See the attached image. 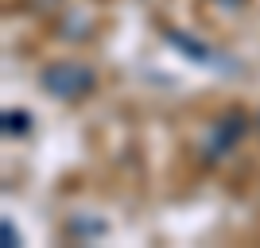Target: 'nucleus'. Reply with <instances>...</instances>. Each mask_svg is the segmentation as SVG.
I'll list each match as a JSON object with an SVG mask.
<instances>
[{
    "instance_id": "obj_4",
    "label": "nucleus",
    "mask_w": 260,
    "mask_h": 248,
    "mask_svg": "<svg viewBox=\"0 0 260 248\" xmlns=\"http://www.w3.org/2000/svg\"><path fill=\"white\" fill-rule=\"evenodd\" d=\"M27 120H31L27 113H12L8 109V113H4V132H8V136L12 132H27Z\"/></svg>"
},
{
    "instance_id": "obj_1",
    "label": "nucleus",
    "mask_w": 260,
    "mask_h": 248,
    "mask_svg": "<svg viewBox=\"0 0 260 248\" xmlns=\"http://www.w3.org/2000/svg\"><path fill=\"white\" fill-rule=\"evenodd\" d=\"M47 93H54L58 101H82L93 93L98 86V74L89 70L86 62H74V58H58V62L43 66V74H39Z\"/></svg>"
},
{
    "instance_id": "obj_3",
    "label": "nucleus",
    "mask_w": 260,
    "mask_h": 248,
    "mask_svg": "<svg viewBox=\"0 0 260 248\" xmlns=\"http://www.w3.org/2000/svg\"><path fill=\"white\" fill-rule=\"evenodd\" d=\"M241 136H245V113H225L221 120H214V128H210V136H206V159L229 155Z\"/></svg>"
},
{
    "instance_id": "obj_2",
    "label": "nucleus",
    "mask_w": 260,
    "mask_h": 248,
    "mask_svg": "<svg viewBox=\"0 0 260 248\" xmlns=\"http://www.w3.org/2000/svg\"><path fill=\"white\" fill-rule=\"evenodd\" d=\"M163 39H167L171 47H179V51H183L186 58H190V62H202V66H210V70H225V74L233 70V62H229L225 54H217L210 43H198L194 35H186V31H175V27H167V31H163Z\"/></svg>"
},
{
    "instance_id": "obj_6",
    "label": "nucleus",
    "mask_w": 260,
    "mask_h": 248,
    "mask_svg": "<svg viewBox=\"0 0 260 248\" xmlns=\"http://www.w3.org/2000/svg\"><path fill=\"white\" fill-rule=\"evenodd\" d=\"M225 4H233V8H241V4H245V0H225Z\"/></svg>"
},
{
    "instance_id": "obj_5",
    "label": "nucleus",
    "mask_w": 260,
    "mask_h": 248,
    "mask_svg": "<svg viewBox=\"0 0 260 248\" xmlns=\"http://www.w3.org/2000/svg\"><path fill=\"white\" fill-rule=\"evenodd\" d=\"M4 240H8V244H20V233L12 229V221H4Z\"/></svg>"
}]
</instances>
